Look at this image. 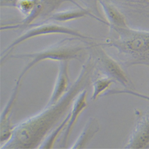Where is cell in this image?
Masks as SVG:
<instances>
[{
    "label": "cell",
    "instance_id": "obj_10",
    "mask_svg": "<svg viewBox=\"0 0 149 149\" xmlns=\"http://www.w3.org/2000/svg\"><path fill=\"white\" fill-rule=\"evenodd\" d=\"M100 130L98 120L93 117L89 118L78 137L69 148H84Z\"/></svg>",
    "mask_w": 149,
    "mask_h": 149
},
{
    "label": "cell",
    "instance_id": "obj_11",
    "mask_svg": "<svg viewBox=\"0 0 149 149\" xmlns=\"http://www.w3.org/2000/svg\"><path fill=\"white\" fill-rule=\"evenodd\" d=\"M101 5L107 20L109 26H128L125 16L115 6L106 3H102Z\"/></svg>",
    "mask_w": 149,
    "mask_h": 149
},
{
    "label": "cell",
    "instance_id": "obj_9",
    "mask_svg": "<svg viewBox=\"0 0 149 149\" xmlns=\"http://www.w3.org/2000/svg\"><path fill=\"white\" fill-rule=\"evenodd\" d=\"M69 61H61L59 62L58 71L53 86L50 97L47 105L53 104L57 102L69 90L70 79L69 76Z\"/></svg>",
    "mask_w": 149,
    "mask_h": 149
},
{
    "label": "cell",
    "instance_id": "obj_4",
    "mask_svg": "<svg viewBox=\"0 0 149 149\" xmlns=\"http://www.w3.org/2000/svg\"><path fill=\"white\" fill-rule=\"evenodd\" d=\"M30 27L31 28L29 30L18 37L1 53V65L3 64V61H4L6 59L8 58L9 54H10L12 50L17 45L37 36L50 34H66L86 40L93 39L91 37L82 34L77 30L54 23H45V22H42L38 24H33Z\"/></svg>",
    "mask_w": 149,
    "mask_h": 149
},
{
    "label": "cell",
    "instance_id": "obj_12",
    "mask_svg": "<svg viewBox=\"0 0 149 149\" xmlns=\"http://www.w3.org/2000/svg\"><path fill=\"white\" fill-rule=\"evenodd\" d=\"M115 82L116 81L114 79L98 73V76L93 77L92 81V100L94 101L97 100L98 97L102 96L110 86Z\"/></svg>",
    "mask_w": 149,
    "mask_h": 149
},
{
    "label": "cell",
    "instance_id": "obj_8",
    "mask_svg": "<svg viewBox=\"0 0 149 149\" xmlns=\"http://www.w3.org/2000/svg\"><path fill=\"white\" fill-rule=\"evenodd\" d=\"M87 90H86V89H85L82 90L73 100L70 111H69L70 118L67 125L64 130V134L60 142V148H66L74 124L77 122V120H78L80 115L82 113V111L87 107Z\"/></svg>",
    "mask_w": 149,
    "mask_h": 149
},
{
    "label": "cell",
    "instance_id": "obj_6",
    "mask_svg": "<svg viewBox=\"0 0 149 149\" xmlns=\"http://www.w3.org/2000/svg\"><path fill=\"white\" fill-rule=\"evenodd\" d=\"M136 125L131 134L125 148L141 149L149 147V110L143 113L135 111Z\"/></svg>",
    "mask_w": 149,
    "mask_h": 149
},
{
    "label": "cell",
    "instance_id": "obj_16",
    "mask_svg": "<svg viewBox=\"0 0 149 149\" xmlns=\"http://www.w3.org/2000/svg\"><path fill=\"white\" fill-rule=\"evenodd\" d=\"M119 1L130 6L143 7L149 5V0H119Z\"/></svg>",
    "mask_w": 149,
    "mask_h": 149
},
{
    "label": "cell",
    "instance_id": "obj_13",
    "mask_svg": "<svg viewBox=\"0 0 149 149\" xmlns=\"http://www.w3.org/2000/svg\"><path fill=\"white\" fill-rule=\"evenodd\" d=\"M70 118V112L64 118L57 127H56L50 133H49L38 148H52L57 140V139L61 132L64 131Z\"/></svg>",
    "mask_w": 149,
    "mask_h": 149
},
{
    "label": "cell",
    "instance_id": "obj_17",
    "mask_svg": "<svg viewBox=\"0 0 149 149\" xmlns=\"http://www.w3.org/2000/svg\"><path fill=\"white\" fill-rule=\"evenodd\" d=\"M18 0H1V6H15Z\"/></svg>",
    "mask_w": 149,
    "mask_h": 149
},
{
    "label": "cell",
    "instance_id": "obj_14",
    "mask_svg": "<svg viewBox=\"0 0 149 149\" xmlns=\"http://www.w3.org/2000/svg\"><path fill=\"white\" fill-rule=\"evenodd\" d=\"M90 15L88 11L84 10H73L65 12H60L52 14L47 19V20H54L57 22H68L79 18L83 17L85 16Z\"/></svg>",
    "mask_w": 149,
    "mask_h": 149
},
{
    "label": "cell",
    "instance_id": "obj_3",
    "mask_svg": "<svg viewBox=\"0 0 149 149\" xmlns=\"http://www.w3.org/2000/svg\"><path fill=\"white\" fill-rule=\"evenodd\" d=\"M96 45L86 40L73 37L62 40L56 44L40 52L11 55L8 56V58H28L30 60L18 77L23 79L28 72L42 61L52 60L60 62L70 60H77L81 61L85 51L93 48Z\"/></svg>",
    "mask_w": 149,
    "mask_h": 149
},
{
    "label": "cell",
    "instance_id": "obj_15",
    "mask_svg": "<svg viewBox=\"0 0 149 149\" xmlns=\"http://www.w3.org/2000/svg\"><path fill=\"white\" fill-rule=\"evenodd\" d=\"M118 94H128L135 96L141 99H144L149 102V95L141 94L139 92H136L132 90L125 89V90H111L106 91L102 96H107L111 95H118Z\"/></svg>",
    "mask_w": 149,
    "mask_h": 149
},
{
    "label": "cell",
    "instance_id": "obj_2",
    "mask_svg": "<svg viewBox=\"0 0 149 149\" xmlns=\"http://www.w3.org/2000/svg\"><path fill=\"white\" fill-rule=\"evenodd\" d=\"M111 36L100 44L115 48L123 66L149 67V32L126 27L109 26Z\"/></svg>",
    "mask_w": 149,
    "mask_h": 149
},
{
    "label": "cell",
    "instance_id": "obj_7",
    "mask_svg": "<svg viewBox=\"0 0 149 149\" xmlns=\"http://www.w3.org/2000/svg\"><path fill=\"white\" fill-rule=\"evenodd\" d=\"M22 80V79L17 78L8 100L1 111L0 120V141L1 144L8 141L13 134L14 125L11 124V117L19 92Z\"/></svg>",
    "mask_w": 149,
    "mask_h": 149
},
{
    "label": "cell",
    "instance_id": "obj_5",
    "mask_svg": "<svg viewBox=\"0 0 149 149\" xmlns=\"http://www.w3.org/2000/svg\"><path fill=\"white\" fill-rule=\"evenodd\" d=\"M100 46L99 44L94 47L95 53H96V57L94 58L96 63V69L100 73L120 83L127 89L132 86V82L122 69L120 64L107 54Z\"/></svg>",
    "mask_w": 149,
    "mask_h": 149
},
{
    "label": "cell",
    "instance_id": "obj_1",
    "mask_svg": "<svg viewBox=\"0 0 149 149\" xmlns=\"http://www.w3.org/2000/svg\"><path fill=\"white\" fill-rule=\"evenodd\" d=\"M95 67V58L89 55L65 95L56 103L47 105L38 113L15 125L11 137L1 148H38L71 109L74 98L92 84Z\"/></svg>",
    "mask_w": 149,
    "mask_h": 149
}]
</instances>
